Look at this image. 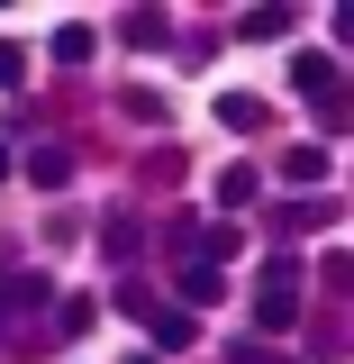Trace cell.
<instances>
[{
    "label": "cell",
    "mask_w": 354,
    "mask_h": 364,
    "mask_svg": "<svg viewBox=\"0 0 354 364\" xmlns=\"http://www.w3.org/2000/svg\"><path fill=\"white\" fill-rule=\"evenodd\" d=\"M255 318L264 328H291L300 318V255H264V273H255Z\"/></svg>",
    "instance_id": "6da1fadb"
},
{
    "label": "cell",
    "mask_w": 354,
    "mask_h": 364,
    "mask_svg": "<svg viewBox=\"0 0 354 364\" xmlns=\"http://www.w3.org/2000/svg\"><path fill=\"white\" fill-rule=\"evenodd\" d=\"M219 301H227V273L191 255V264H182V301H173V310H191V318H200V310H219Z\"/></svg>",
    "instance_id": "7a4b0ae2"
},
{
    "label": "cell",
    "mask_w": 354,
    "mask_h": 364,
    "mask_svg": "<svg viewBox=\"0 0 354 364\" xmlns=\"http://www.w3.org/2000/svg\"><path fill=\"white\" fill-rule=\"evenodd\" d=\"M264 119H272V109L255 100V91H227V100H219V128H227V136H255Z\"/></svg>",
    "instance_id": "3957f363"
},
{
    "label": "cell",
    "mask_w": 354,
    "mask_h": 364,
    "mask_svg": "<svg viewBox=\"0 0 354 364\" xmlns=\"http://www.w3.org/2000/svg\"><path fill=\"white\" fill-rule=\"evenodd\" d=\"M45 301H55V291H45V273H9V291H0V318H18V310L37 318Z\"/></svg>",
    "instance_id": "277c9868"
},
{
    "label": "cell",
    "mask_w": 354,
    "mask_h": 364,
    "mask_svg": "<svg viewBox=\"0 0 354 364\" xmlns=\"http://www.w3.org/2000/svg\"><path fill=\"white\" fill-rule=\"evenodd\" d=\"M28 182H45V191H64V182H73V146H55V136H45L37 155H28Z\"/></svg>",
    "instance_id": "5b68a950"
},
{
    "label": "cell",
    "mask_w": 354,
    "mask_h": 364,
    "mask_svg": "<svg viewBox=\"0 0 354 364\" xmlns=\"http://www.w3.org/2000/svg\"><path fill=\"white\" fill-rule=\"evenodd\" d=\"M291 82L309 91V100H336V91H345V82H336V55H300V64H291Z\"/></svg>",
    "instance_id": "8992f818"
},
{
    "label": "cell",
    "mask_w": 354,
    "mask_h": 364,
    "mask_svg": "<svg viewBox=\"0 0 354 364\" xmlns=\"http://www.w3.org/2000/svg\"><path fill=\"white\" fill-rule=\"evenodd\" d=\"M191 337H200L191 310H155V355H173V346H191Z\"/></svg>",
    "instance_id": "52a82bcc"
},
{
    "label": "cell",
    "mask_w": 354,
    "mask_h": 364,
    "mask_svg": "<svg viewBox=\"0 0 354 364\" xmlns=\"http://www.w3.org/2000/svg\"><path fill=\"white\" fill-rule=\"evenodd\" d=\"M128 46H145V55L173 46V18H164V9H128Z\"/></svg>",
    "instance_id": "ba28073f"
},
{
    "label": "cell",
    "mask_w": 354,
    "mask_h": 364,
    "mask_svg": "<svg viewBox=\"0 0 354 364\" xmlns=\"http://www.w3.org/2000/svg\"><path fill=\"white\" fill-rule=\"evenodd\" d=\"M255 191H264V173H255V164H227V173H219V210H245Z\"/></svg>",
    "instance_id": "9c48e42d"
},
{
    "label": "cell",
    "mask_w": 354,
    "mask_h": 364,
    "mask_svg": "<svg viewBox=\"0 0 354 364\" xmlns=\"http://www.w3.org/2000/svg\"><path fill=\"white\" fill-rule=\"evenodd\" d=\"M100 246H109L118 264H136V219H128V210H109V219H100Z\"/></svg>",
    "instance_id": "30bf717a"
},
{
    "label": "cell",
    "mask_w": 354,
    "mask_h": 364,
    "mask_svg": "<svg viewBox=\"0 0 354 364\" xmlns=\"http://www.w3.org/2000/svg\"><path fill=\"white\" fill-rule=\"evenodd\" d=\"M118 109H128L136 128H164V119H173V100H164V91H128V100H118Z\"/></svg>",
    "instance_id": "8fae6325"
},
{
    "label": "cell",
    "mask_w": 354,
    "mask_h": 364,
    "mask_svg": "<svg viewBox=\"0 0 354 364\" xmlns=\"http://www.w3.org/2000/svg\"><path fill=\"white\" fill-rule=\"evenodd\" d=\"M282 173H291V182H327V146H291Z\"/></svg>",
    "instance_id": "7c38bea8"
},
{
    "label": "cell",
    "mask_w": 354,
    "mask_h": 364,
    "mask_svg": "<svg viewBox=\"0 0 354 364\" xmlns=\"http://www.w3.org/2000/svg\"><path fill=\"white\" fill-rule=\"evenodd\" d=\"M82 55H91V28H82V18H64V28H55V64H82Z\"/></svg>",
    "instance_id": "4fadbf2b"
},
{
    "label": "cell",
    "mask_w": 354,
    "mask_h": 364,
    "mask_svg": "<svg viewBox=\"0 0 354 364\" xmlns=\"http://www.w3.org/2000/svg\"><path fill=\"white\" fill-rule=\"evenodd\" d=\"M91 310H100V301H91V291H73V301L55 310V328H64V337H82V328H91Z\"/></svg>",
    "instance_id": "5bb4252c"
},
{
    "label": "cell",
    "mask_w": 354,
    "mask_h": 364,
    "mask_svg": "<svg viewBox=\"0 0 354 364\" xmlns=\"http://www.w3.org/2000/svg\"><path fill=\"white\" fill-rule=\"evenodd\" d=\"M282 28H291V9H245V28H236V37H282Z\"/></svg>",
    "instance_id": "9a60e30c"
},
{
    "label": "cell",
    "mask_w": 354,
    "mask_h": 364,
    "mask_svg": "<svg viewBox=\"0 0 354 364\" xmlns=\"http://www.w3.org/2000/svg\"><path fill=\"white\" fill-rule=\"evenodd\" d=\"M318 128H327V136H345V128H354V100H345V91H336V100H318Z\"/></svg>",
    "instance_id": "2e32d148"
},
{
    "label": "cell",
    "mask_w": 354,
    "mask_h": 364,
    "mask_svg": "<svg viewBox=\"0 0 354 364\" xmlns=\"http://www.w3.org/2000/svg\"><path fill=\"white\" fill-rule=\"evenodd\" d=\"M18 73H28V64H18V46H9V37H0V91H9V82H18Z\"/></svg>",
    "instance_id": "e0dca14e"
},
{
    "label": "cell",
    "mask_w": 354,
    "mask_h": 364,
    "mask_svg": "<svg viewBox=\"0 0 354 364\" xmlns=\"http://www.w3.org/2000/svg\"><path fill=\"white\" fill-rule=\"evenodd\" d=\"M0 182H9V146H0Z\"/></svg>",
    "instance_id": "ac0fdd59"
}]
</instances>
